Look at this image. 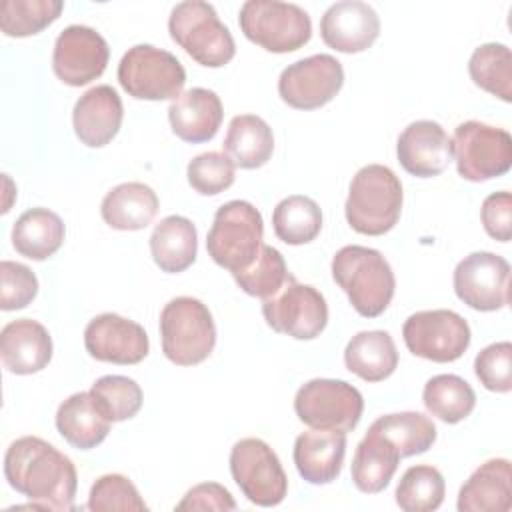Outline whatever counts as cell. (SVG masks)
<instances>
[{
	"label": "cell",
	"instance_id": "cell-1",
	"mask_svg": "<svg viewBox=\"0 0 512 512\" xmlns=\"http://www.w3.org/2000/svg\"><path fill=\"white\" fill-rule=\"evenodd\" d=\"M8 484L34 508L74 510L78 476L72 460L38 436L14 440L4 456Z\"/></svg>",
	"mask_w": 512,
	"mask_h": 512
},
{
	"label": "cell",
	"instance_id": "cell-2",
	"mask_svg": "<svg viewBox=\"0 0 512 512\" xmlns=\"http://www.w3.org/2000/svg\"><path fill=\"white\" fill-rule=\"evenodd\" d=\"M332 278L364 318L380 316L390 306L396 288L388 260L378 250L356 244L334 254Z\"/></svg>",
	"mask_w": 512,
	"mask_h": 512
},
{
	"label": "cell",
	"instance_id": "cell-3",
	"mask_svg": "<svg viewBox=\"0 0 512 512\" xmlns=\"http://www.w3.org/2000/svg\"><path fill=\"white\" fill-rule=\"evenodd\" d=\"M402 200L400 178L388 166L368 164L350 182L344 214L358 234L382 236L396 226Z\"/></svg>",
	"mask_w": 512,
	"mask_h": 512
},
{
	"label": "cell",
	"instance_id": "cell-4",
	"mask_svg": "<svg viewBox=\"0 0 512 512\" xmlns=\"http://www.w3.org/2000/svg\"><path fill=\"white\" fill-rule=\"evenodd\" d=\"M172 40L200 66L220 68L236 54L228 26L218 18L212 4L186 0L172 8L168 18Z\"/></svg>",
	"mask_w": 512,
	"mask_h": 512
},
{
	"label": "cell",
	"instance_id": "cell-5",
	"mask_svg": "<svg viewBox=\"0 0 512 512\" xmlns=\"http://www.w3.org/2000/svg\"><path fill=\"white\" fill-rule=\"evenodd\" d=\"M264 236L262 214L246 200L222 204L206 236L208 256L232 274L246 270L260 254Z\"/></svg>",
	"mask_w": 512,
	"mask_h": 512
},
{
	"label": "cell",
	"instance_id": "cell-6",
	"mask_svg": "<svg viewBox=\"0 0 512 512\" xmlns=\"http://www.w3.org/2000/svg\"><path fill=\"white\" fill-rule=\"evenodd\" d=\"M164 356L178 366L204 362L216 346V326L206 304L192 296L170 300L160 312Z\"/></svg>",
	"mask_w": 512,
	"mask_h": 512
},
{
	"label": "cell",
	"instance_id": "cell-7",
	"mask_svg": "<svg viewBox=\"0 0 512 512\" xmlns=\"http://www.w3.org/2000/svg\"><path fill=\"white\" fill-rule=\"evenodd\" d=\"M242 34L260 48L286 54L302 48L312 36V22L306 10L290 2L248 0L238 14Z\"/></svg>",
	"mask_w": 512,
	"mask_h": 512
},
{
	"label": "cell",
	"instance_id": "cell-8",
	"mask_svg": "<svg viewBox=\"0 0 512 512\" xmlns=\"http://www.w3.org/2000/svg\"><path fill=\"white\" fill-rule=\"evenodd\" d=\"M118 82L136 100H176L186 84V70L174 54L136 44L118 64Z\"/></svg>",
	"mask_w": 512,
	"mask_h": 512
},
{
	"label": "cell",
	"instance_id": "cell-9",
	"mask_svg": "<svg viewBox=\"0 0 512 512\" xmlns=\"http://www.w3.org/2000/svg\"><path fill=\"white\" fill-rule=\"evenodd\" d=\"M452 160L458 174L470 182H484L506 174L512 166V136L496 126L468 120L456 126Z\"/></svg>",
	"mask_w": 512,
	"mask_h": 512
},
{
	"label": "cell",
	"instance_id": "cell-10",
	"mask_svg": "<svg viewBox=\"0 0 512 512\" xmlns=\"http://www.w3.org/2000/svg\"><path fill=\"white\" fill-rule=\"evenodd\" d=\"M362 410V394L344 380L314 378L302 384L294 396L298 420L318 430L350 432L358 426Z\"/></svg>",
	"mask_w": 512,
	"mask_h": 512
},
{
	"label": "cell",
	"instance_id": "cell-11",
	"mask_svg": "<svg viewBox=\"0 0 512 512\" xmlns=\"http://www.w3.org/2000/svg\"><path fill=\"white\" fill-rule=\"evenodd\" d=\"M230 474L256 506H278L288 492V478L276 452L260 438H242L232 446Z\"/></svg>",
	"mask_w": 512,
	"mask_h": 512
},
{
	"label": "cell",
	"instance_id": "cell-12",
	"mask_svg": "<svg viewBox=\"0 0 512 512\" xmlns=\"http://www.w3.org/2000/svg\"><path fill=\"white\" fill-rule=\"evenodd\" d=\"M262 314L274 332L296 340H312L328 324L324 296L314 286L300 284L292 274L276 294L262 300Z\"/></svg>",
	"mask_w": 512,
	"mask_h": 512
},
{
	"label": "cell",
	"instance_id": "cell-13",
	"mask_svg": "<svg viewBox=\"0 0 512 512\" xmlns=\"http://www.w3.org/2000/svg\"><path fill=\"white\" fill-rule=\"evenodd\" d=\"M406 348L424 360L454 362L470 346V326L454 310H420L402 326Z\"/></svg>",
	"mask_w": 512,
	"mask_h": 512
},
{
	"label": "cell",
	"instance_id": "cell-14",
	"mask_svg": "<svg viewBox=\"0 0 512 512\" xmlns=\"http://www.w3.org/2000/svg\"><path fill=\"white\" fill-rule=\"evenodd\" d=\"M344 84V68L330 54H314L286 66L278 78L282 102L296 110L326 106Z\"/></svg>",
	"mask_w": 512,
	"mask_h": 512
},
{
	"label": "cell",
	"instance_id": "cell-15",
	"mask_svg": "<svg viewBox=\"0 0 512 512\" xmlns=\"http://www.w3.org/2000/svg\"><path fill=\"white\" fill-rule=\"evenodd\" d=\"M454 292L470 308L494 312L510 302V264L494 252H472L454 268Z\"/></svg>",
	"mask_w": 512,
	"mask_h": 512
},
{
	"label": "cell",
	"instance_id": "cell-16",
	"mask_svg": "<svg viewBox=\"0 0 512 512\" xmlns=\"http://www.w3.org/2000/svg\"><path fill=\"white\" fill-rule=\"evenodd\" d=\"M110 58L108 42L90 26L64 28L52 52V70L68 86H86L100 78Z\"/></svg>",
	"mask_w": 512,
	"mask_h": 512
},
{
	"label": "cell",
	"instance_id": "cell-17",
	"mask_svg": "<svg viewBox=\"0 0 512 512\" xmlns=\"http://www.w3.org/2000/svg\"><path fill=\"white\" fill-rule=\"evenodd\" d=\"M86 352L100 362L138 364L148 356L150 342L146 330L124 316L104 312L92 318L84 330Z\"/></svg>",
	"mask_w": 512,
	"mask_h": 512
},
{
	"label": "cell",
	"instance_id": "cell-18",
	"mask_svg": "<svg viewBox=\"0 0 512 512\" xmlns=\"http://www.w3.org/2000/svg\"><path fill=\"white\" fill-rule=\"evenodd\" d=\"M396 154L408 174L432 178L452 162V138L434 120H416L398 136Z\"/></svg>",
	"mask_w": 512,
	"mask_h": 512
},
{
	"label": "cell",
	"instance_id": "cell-19",
	"mask_svg": "<svg viewBox=\"0 0 512 512\" xmlns=\"http://www.w3.org/2000/svg\"><path fill=\"white\" fill-rule=\"evenodd\" d=\"M380 34L376 10L360 0L332 4L320 20V36L328 48L344 54L368 50Z\"/></svg>",
	"mask_w": 512,
	"mask_h": 512
},
{
	"label": "cell",
	"instance_id": "cell-20",
	"mask_svg": "<svg viewBox=\"0 0 512 512\" xmlns=\"http://www.w3.org/2000/svg\"><path fill=\"white\" fill-rule=\"evenodd\" d=\"M122 118V100L108 84L86 90L72 110L74 134L88 148H102L112 142L122 126Z\"/></svg>",
	"mask_w": 512,
	"mask_h": 512
},
{
	"label": "cell",
	"instance_id": "cell-21",
	"mask_svg": "<svg viewBox=\"0 0 512 512\" xmlns=\"http://www.w3.org/2000/svg\"><path fill=\"white\" fill-rule=\"evenodd\" d=\"M0 358L12 374L28 376L40 372L52 360V338L32 318L12 320L0 332Z\"/></svg>",
	"mask_w": 512,
	"mask_h": 512
},
{
	"label": "cell",
	"instance_id": "cell-22",
	"mask_svg": "<svg viewBox=\"0 0 512 512\" xmlns=\"http://www.w3.org/2000/svg\"><path fill=\"white\" fill-rule=\"evenodd\" d=\"M346 454V432L312 428L294 442V464L310 484H330L338 478Z\"/></svg>",
	"mask_w": 512,
	"mask_h": 512
},
{
	"label": "cell",
	"instance_id": "cell-23",
	"mask_svg": "<svg viewBox=\"0 0 512 512\" xmlns=\"http://www.w3.org/2000/svg\"><path fill=\"white\" fill-rule=\"evenodd\" d=\"M222 116V102L208 88H190L172 100L168 108L172 132L190 144L212 140L222 124Z\"/></svg>",
	"mask_w": 512,
	"mask_h": 512
},
{
	"label": "cell",
	"instance_id": "cell-24",
	"mask_svg": "<svg viewBox=\"0 0 512 512\" xmlns=\"http://www.w3.org/2000/svg\"><path fill=\"white\" fill-rule=\"evenodd\" d=\"M512 508V468L506 458L478 466L458 492L460 512H508Z\"/></svg>",
	"mask_w": 512,
	"mask_h": 512
},
{
	"label": "cell",
	"instance_id": "cell-25",
	"mask_svg": "<svg viewBox=\"0 0 512 512\" xmlns=\"http://www.w3.org/2000/svg\"><path fill=\"white\" fill-rule=\"evenodd\" d=\"M110 420L96 404L90 392H76L68 396L56 410V428L62 438L78 448H96L110 432Z\"/></svg>",
	"mask_w": 512,
	"mask_h": 512
},
{
	"label": "cell",
	"instance_id": "cell-26",
	"mask_svg": "<svg viewBox=\"0 0 512 512\" xmlns=\"http://www.w3.org/2000/svg\"><path fill=\"white\" fill-rule=\"evenodd\" d=\"M158 206V196L148 184L124 182L104 196L100 214L110 228L134 232L152 224L158 214Z\"/></svg>",
	"mask_w": 512,
	"mask_h": 512
},
{
	"label": "cell",
	"instance_id": "cell-27",
	"mask_svg": "<svg viewBox=\"0 0 512 512\" xmlns=\"http://www.w3.org/2000/svg\"><path fill=\"white\" fill-rule=\"evenodd\" d=\"M198 236L194 224L184 216L162 218L150 236V254L162 272H184L196 260Z\"/></svg>",
	"mask_w": 512,
	"mask_h": 512
},
{
	"label": "cell",
	"instance_id": "cell-28",
	"mask_svg": "<svg viewBox=\"0 0 512 512\" xmlns=\"http://www.w3.org/2000/svg\"><path fill=\"white\" fill-rule=\"evenodd\" d=\"M346 368L366 382H382L394 374L398 352L384 330H364L350 338L344 350Z\"/></svg>",
	"mask_w": 512,
	"mask_h": 512
},
{
	"label": "cell",
	"instance_id": "cell-29",
	"mask_svg": "<svg viewBox=\"0 0 512 512\" xmlns=\"http://www.w3.org/2000/svg\"><path fill=\"white\" fill-rule=\"evenodd\" d=\"M64 236V222L48 208H30L12 226V246L16 252L38 262L56 254Z\"/></svg>",
	"mask_w": 512,
	"mask_h": 512
},
{
	"label": "cell",
	"instance_id": "cell-30",
	"mask_svg": "<svg viewBox=\"0 0 512 512\" xmlns=\"http://www.w3.org/2000/svg\"><path fill=\"white\" fill-rule=\"evenodd\" d=\"M224 154L240 168L264 166L274 152L272 128L256 114L234 116L224 138Z\"/></svg>",
	"mask_w": 512,
	"mask_h": 512
},
{
	"label": "cell",
	"instance_id": "cell-31",
	"mask_svg": "<svg viewBox=\"0 0 512 512\" xmlns=\"http://www.w3.org/2000/svg\"><path fill=\"white\" fill-rule=\"evenodd\" d=\"M398 462L396 448L368 430L352 458V482L364 494H378L390 484Z\"/></svg>",
	"mask_w": 512,
	"mask_h": 512
},
{
	"label": "cell",
	"instance_id": "cell-32",
	"mask_svg": "<svg viewBox=\"0 0 512 512\" xmlns=\"http://www.w3.org/2000/svg\"><path fill=\"white\" fill-rule=\"evenodd\" d=\"M368 430L392 444L400 458L422 454L436 442L434 422L420 412H396L380 416Z\"/></svg>",
	"mask_w": 512,
	"mask_h": 512
},
{
	"label": "cell",
	"instance_id": "cell-33",
	"mask_svg": "<svg viewBox=\"0 0 512 512\" xmlns=\"http://www.w3.org/2000/svg\"><path fill=\"white\" fill-rule=\"evenodd\" d=\"M422 402L426 410L446 424H458L468 418L476 406L472 386L456 374H438L424 384Z\"/></svg>",
	"mask_w": 512,
	"mask_h": 512
},
{
	"label": "cell",
	"instance_id": "cell-34",
	"mask_svg": "<svg viewBox=\"0 0 512 512\" xmlns=\"http://www.w3.org/2000/svg\"><path fill=\"white\" fill-rule=\"evenodd\" d=\"M272 228L278 240L284 244H308L322 230V210L308 196H288L276 204L272 214Z\"/></svg>",
	"mask_w": 512,
	"mask_h": 512
},
{
	"label": "cell",
	"instance_id": "cell-35",
	"mask_svg": "<svg viewBox=\"0 0 512 512\" xmlns=\"http://www.w3.org/2000/svg\"><path fill=\"white\" fill-rule=\"evenodd\" d=\"M468 72L478 88L504 102L512 100V54L506 44L478 46L468 60Z\"/></svg>",
	"mask_w": 512,
	"mask_h": 512
},
{
	"label": "cell",
	"instance_id": "cell-36",
	"mask_svg": "<svg viewBox=\"0 0 512 512\" xmlns=\"http://www.w3.org/2000/svg\"><path fill=\"white\" fill-rule=\"evenodd\" d=\"M446 484L438 468L428 464L410 466L398 486H396V504L404 512H432L444 502Z\"/></svg>",
	"mask_w": 512,
	"mask_h": 512
},
{
	"label": "cell",
	"instance_id": "cell-37",
	"mask_svg": "<svg viewBox=\"0 0 512 512\" xmlns=\"http://www.w3.org/2000/svg\"><path fill=\"white\" fill-rule=\"evenodd\" d=\"M62 10V0H4L0 4V28L10 38L34 36L50 26Z\"/></svg>",
	"mask_w": 512,
	"mask_h": 512
},
{
	"label": "cell",
	"instance_id": "cell-38",
	"mask_svg": "<svg viewBox=\"0 0 512 512\" xmlns=\"http://www.w3.org/2000/svg\"><path fill=\"white\" fill-rule=\"evenodd\" d=\"M90 394L110 422L130 420L142 408V388L128 376H102L92 384Z\"/></svg>",
	"mask_w": 512,
	"mask_h": 512
},
{
	"label": "cell",
	"instance_id": "cell-39",
	"mask_svg": "<svg viewBox=\"0 0 512 512\" xmlns=\"http://www.w3.org/2000/svg\"><path fill=\"white\" fill-rule=\"evenodd\" d=\"M232 276L246 294L266 300L284 286L290 272L286 268L284 256L274 246L264 244L258 258L246 270Z\"/></svg>",
	"mask_w": 512,
	"mask_h": 512
},
{
	"label": "cell",
	"instance_id": "cell-40",
	"mask_svg": "<svg viewBox=\"0 0 512 512\" xmlns=\"http://www.w3.org/2000/svg\"><path fill=\"white\" fill-rule=\"evenodd\" d=\"M188 184L202 196L228 190L236 178V164L224 152H204L188 162Z\"/></svg>",
	"mask_w": 512,
	"mask_h": 512
},
{
	"label": "cell",
	"instance_id": "cell-41",
	"mask_svg": "<svg viewBox=\"0 0 512 512\" xmlns=\"http://www.w3.org/2000/svg\"><path fill=\"white\" fill-rule=\"evenodd\" d=\"M88 510H124V512H144L148 510L146 502L140 498L136 486L122 474H104L100 476L88 494Z\"/></svg>",
	"mask_w": 512,
	"mask_h": 512
},
{
	"label": "cell",
	"instance_id": "cell-42",
	"mask_svg": "<svg viewBox=\"0 0 512 512\" xmlns=\"http://www.w3.org/2000/svg\"><path fill=\"white\" fill-rule=\"evenodd\" d=\"M474 374L480 384L498 394L512 390V344L508 340L494 342L478 352Z\"/></svg>",
	"mask_w": 512,
	"mask_h": 512
},
{
	"label": "cell",
	"instance_id": "cell-43",
	"mask_svg": "<svg viewBox=\"0 0 512 512\" xmlns=\"http://www.w3.org/2000/svg\"><path fill=\"white\" fill-rule=\"evenodd\" d=\"M38 294L36 274L12 260L0 262V308L4 312L26 308Z\"/></svg>",
	"mask_w": 512,
	"mask_h": 512
},
{
	"label": "cell",
	"instance_id": "cell-44",
	"mask_svg": "<svg viewBox=\"0 0 512 512\" xmlns=\"http://www.w3.org/2000/svg\"><path fill=\"white\" fill-rule=\"evenodd\" d=\"M480 218L488 236L508 242L512 236V194L502 190L484 198Z\"/></svg>",
	"mask_w": 512,
	"mask_h": 512
},
{
	"label": "cell",
	"instance_id": "cell-45",
	"mask_svg": "<svg viewBox=\"0 0 512 512\" xmlns=\"http://www.w3.org/2000/svg\"><path fill=\"white\" fill-rule=\"evenodd\" d=\"M176 510H236V502L222 484L204 482L190 488Z\"/></svg>",
	"mask_w": 512,
	"mask_h": 512
}]
</instances>
